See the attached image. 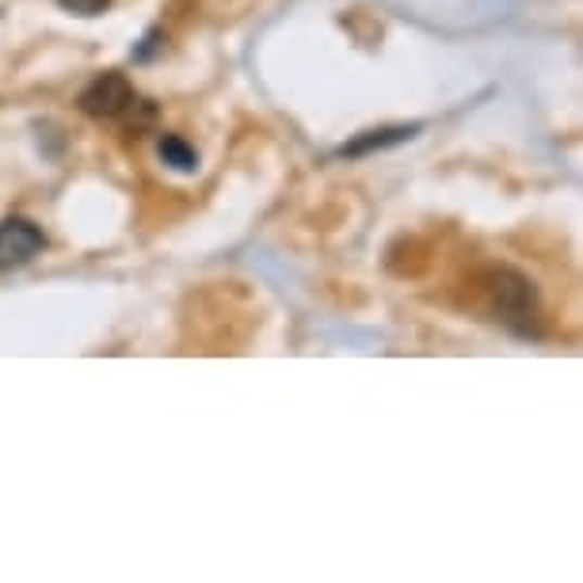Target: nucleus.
Returning a JSON list of instances; mask_svg holds the SVG:
<instances>
[{"label":"nucleus","instance_id":"nucleus-1","mask_svg":"<svg viewBox=\"0 0 583 583\" xmlns=\"http://www.w3.org/2000/svg\"><path fill=\"white\" fill-rule=\"evenodd\" d=\"M492 297H496V313L499 320L515 328V332L530 335L537 332V302H534V287H530L522 275L515 271H492Z\"/></svg>","mask_w":583,"mask_h":583},{"label":"nucleus","instance_id":"nucleus-2","mask_svg":"<svg viewBox=\"0 0 583 583\" xmlns=\"http://www.w3.org/2000/svg\"><path fill=\"white\" fill-rule=\"evenodd\" d=\"M77 103L88 118H118L123 111H130L134 85L126 80V73H100V77L80 92Z\"/></svg>","mask_w":583,"mask_h":583},{"label":"nucleus","instance_id":"nucleus-3","mask_svg":"<svg viewBox=\"0 0 583 583\" xmlns=\"http://www.w3.org/2000/svg\"><path fill=\"white\" fill-rule=\"evenodd\" d=\"M47 249V237L35 221L27 218H4L0 221V271L31 264L39 252Z\"/></svg>","mask_w":583,"mask_h":583},{"label":"nucleus","instance_id":"nucleus-4","mask_svg":"<svg viewBox=\"0 0 583 583\" xmlns=\"http://www.w3.org/2000/svg\"><path fill=\"white\" fill-rule=\"evenodd\" d=\"M416 130H420V126H381V130H366V134H358L355 141H347V145L340 149V156H366V153H373V149L401 145V141H408Z\"/></svg>","mask_w":583,"mask_h":583},{"label":"nucleus","instance_id":"nucleus-5","mask_svg":"<svg viewBox=\"0 0 583 583\" xmlns=\"http://www.w3.org/2000/svg\"><path fill=\"white\" fill-rule=\"evenodd\" d=\"M156 153H161V161L168 164V168H176V172H194V168H199V153H194V149L187 145L179 134H164L161 145H156Z\"/></svg>","mask_w":583,"mask_h":583},{"label":"nucleus","instance_id":"nucleus-6","mask_svg":"<svg viewBox=\"0 0 583 583\" xmlns=\"http://www.w3.org/2000/svg\"><path fill=\"white\" fill-rule=\"evenodd\" d=\"M58 9L73 12V16L92 20V16H103V12L111 9V0H58Z\"/></svg>","mask_w":583,"mask_h":583}]
</instances>
